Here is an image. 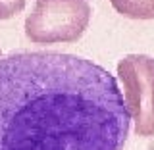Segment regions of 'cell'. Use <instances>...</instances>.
I'll use <instances>...</instances> for the list:
<instances>
[{"label":"cell","mask_w":154,"mask_h":150,"mask_svg":"<svg viewBox=\"0 0 154 150\" xmlns=\"http://www.w3.org/2000/svg\"><path fill=\"white\" fill-rule=\"evenodd\" d=\"M131 121L118 79L93 60L0 56V150H123Z\"/></svg>","instance_id":"1"},{"label":"cell","mask_w":154,"mask_h":150,"mask_svg":"<svg viewBox=\"0 0 154 150\" xmlns=\"http://www.w3.org/2000/svg\"><path fill=\"white\" fill-rule=\"evenodd\" d=\"M91 14L87 0H37L25 17V37L35 44L77 42L89 27Z\"/></svg>","instance_id":"2"},{"label":"cell","mask_w":154,"mask_h":150,"mask_svg":"<svg viewBox=\"0 0 154 150\" xmlns=\"http://www.w3.org/2000/svg\"><path fill=\"white\" fill-rule=\"evenodd\" d=\"M118 77L139 137H154V58L129 54L118 62Z\"/></svg>","instance_id":"3"},{"label":"cell","mask_w":154,"mask_h":150,"mask_svg":"<svg viewBox=\"0 0 154 150\" xmlns=\"http://www.w3.org/2000/svg\"><path fill=\"white\" fill-rule=\"evenodd\" d=\"M118 14L129 19H154V0H110Z\"/></svg>","instance_id":"4"},{"label":"cell","mask_w":154,"mask_h":150,"mask_svg":"<svg viewBox=\"0 0 154 150\" xmlns=\"http://www.w3.org/2000/svg\"><path fill=\"white\" fill-rule=\"evenodd\" d=\"M27 0H0V21L17 16L25 8Z\"/></svg>","instance_id":"5"}]
</instances>
